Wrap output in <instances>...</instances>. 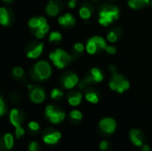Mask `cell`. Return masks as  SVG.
Returning <instances> with one entry per match:
<instances>
[{
    "mask_svg": "<svg viewBox=\"0 0 152 151\" xmlns=\"http://www.w3.org/2000/svg\"><path fill=\"white\" fill-rule=\"evenodd\" d=\"M119 17V9L117 6L106 5L102 8L99 12V23L104 27L109 26L113 20Z\"/></svg>",
    "mask_w": 152,
    "mask_h": 151,
    "instance_id": "cell-1",
    "label": "cell"
},
{
    "mask_svg": "<svg viewBox=\"0 0 152 151\" xmlns=\"http://www.w3.org/2000/svg\"><path fill=\"white\" fill-rule=\"evenodd\" d=\"M49 58L53 61V65L59 69L65 68L72 60L71 56L68 53H66L64 50H61V49L54 50V52L49 54Z\"/></svg>",
    "mask_w": 152,
    "mask_h": 151,
    "instance_id": "cell-2",
    "label": "cell"
},
{
    "mask_svg": "<svg viewBox=\"0 0 152 151\" xmlns=\"http://www.w3.org/2000/svg\"><path fill=\"white\" fill-rule=\"evenodd\" d=\"M110 87L111 90L116 91L119 93H123L125 91L128 90L130 84L122 75L114 73L110 81Z\"/></svg>",
    "mask_w": 152,
    "mask_h": 151,
    "instance_id": "cell-3",
    "label": "cell"
},
{
    "mask_svg": "<svg viewBox=\"0 0 152 151\" xmlns=\"http://www.w3.org/2000/svg\"><path fill=\"white\" fill-rule=\"evenodd\" d=\"M33 74L39 80H46L52 74V68L50 64L45 61H38L35 64L33 69Z\"/></svg>",
    "mask_w": 152,
    "mask_h": 151,
    "instance_id": "cell-4",
    "label": "cell"
},
{
    "mask_svg": "<svg viewBox=\"0 0 152 151\" xmlns=\"http://www.w3.org/2000/svg\"><path fill=\"white\" fill-rule=\"evenodd\" d=\"M45 116L53 124H59L65 118V113L56 109L54 106L48 105L45 109Z\"/></svg>",
    "mask_w": 152,
    "mask_h": 151,
    "instance_id": "cell-5",
    "label": "cell"
},
{
    "mask_svg": "<svg viewBox=\"0 0 152 151\" xmlns=\"http://www.w3.org/2000/svg\"><path fill=\"white\" fill-rule=\"evenodd\" d=\"M30 89H31V91L29 93V97H30V100L34 103H41L45 101V93L43 88H41L39 86H36L33 88L31 87Z\"/></svg>",
    "mask_w": 152,
    "mask_h": 151,
    "instance_id": "cell-6",
    "label": "cell"
},
{
    "mask_svg": "<svg viewBox=\"0 0 152 151\" xmlns=\"http://www.w3.org/2000/svg\"><path fill=\"white\" fill-rule=\"evenodd\" d=\"M100 128L102 129V131H103L106 133H112L115 132L116 130V122L114 119L110 118V117H106L103 118L100 121Z\"/></svg>",
    "mask_w": 152,
    "mask_h": 151,
    "instance_id": "cell-7",
    "label": "cell"
},
{
    "mask_svg": "<svg viewBox=\"0 0 152 151\" xmlns=\"http://www.w3.org/2000/svg\"><path fill=\"white\" fill-rule=\"evenodd\" d=\"M44 49V44L39 43L37 44H32L28 47V50L27 51V57L29 59H37L38 58Z\"/></svg>",
    "mask_w": 152,
    "mask_h": 151,
    "instance_id": "cell-8",
    "label": "cell"
},
{
    "mask_svg": "<svg viewBox=\"0 0 152 151\" xmlns=\"http://www.w3.org/2000/svg\"><path fill=\"white\" fill-rule=\"evenodd\" d=\"M61 10V4L58 0H51L48 2L46 7H45V12L49 16H56Z\"/></svg>",
    "mask_w": 152,
    "mask_h": 151,
    "instance_id": "cell-9",
    "label": "cell"
},
{
    "mask_svg": "<svg viewBox=\"0 0 152 151\" xmlns=\"http://www.w3.org/2000/svg\"><path fill=\"white\" fill-rule=\"evenodd\" d=\"M78 83V77L75 73H69L64 76V78L62 80V84L65 88L71 89L74 86L77 85Z\"/></svg>",
    "mask_w": 152,
    "mask_h": 151,
    "instance_id": "cell-10",
    "label": "cell"
},
{
    "mask_svg": "<svg viewBox=\"0 0 152 151\" xmlns=\"http://www.w3.org/2000/svg\"><path fill=\"white\" fill-rule=\"evenodd\" d=\"M24 119V117L22 115V113L17 109H13L11 113H10V121L12 123V125L15 127L20 126L22 121Z\"/></svg>",
    "mask_w": 152,
    "mask_h": 151,
    "instance_id": "cell-11",
    "label": "cell"
},
{
    "mask_svg": "<svg viewBox=\"0 0 152 151\" xmlns=\"http://www.w3.org/2000/svg\"><path fill=\"white\" fill-rule=\"evenodd\" d=\"M90 72L91 76L86 79V83H99L103 80V74L99 69L93 68Z\"/></svg>",
    "mask_w": 152,
    "mask_h": 151,
    "instance_id": "cell-12",
    "label": "cell"
},
{
    "mask_svg": "<svg viewBox=\"0 0 152 151\" xmlns=\"http://www.w3.org/2000/svg\"><path fill=\"white\" fill-rule=\"evenodd\" d=\"M130 139L132 142L138 147L142 146V141H143V135L142 132L138 129H133L130 132Z\"/></svg>",
    "mask_w": 152,
    "mask_h": 151,
    "instance_id": "cell-13",
    "label": "cell"
},
{
    "mask_svg": "<svg viewBox=\"0 0 152 151\" xmlns=\"http://www.w3.org/2000/svg\"><path fill=\"white\" fill-rule=\"evenodd\" d=\"M59 24L63 27H70L73 26L76 22L75 18L70 14V13H66L61 17H59Z\"/></svg>",
    "mask_w": 152,
    "mask_h": 151,
    "instance_id": "cell-14",
    "label": "cell"
},
{
    "mask_svg": "<svg viewBox=\"0 0 152 151\" xmlns=\"http://www.w3.org/2000/svg\"><path fill=\"white\" fill-rule=\"evenodd\" d=\"M47 23L45 18L44 17H33L28 20V26L31 28H36L37 29L38 28H40L42 25Z\"/></svg>",
    "mask_w": 152,
    "mask_h": 151,
    "instance_id": "cell-15",
    "label": "cell"
},
{
    "mask_svg": "<svg viewBox=\"0 0 152 151\" xmlns=\"http://www.w3.org/2000/svg\"><path fill=\"white\" fill-rule=\"evenodd\" d=\"M61 137V133L53 132L52 133H47L44 136V142L47 144H55Z\"/></svg>",
    "mask_w": 152,
    "mask_h": 151,
    "instance_id": "cell-16",
    "label": "cell"
},
{
    "mask_svg": "<svg viewBox=\"0 0 152 151\" xmlns=\"http://www.w3.org/2000/svg\"><path fill=\"white\" fill-rule=\"evenodd\" d=\"M11 22V15L4 7L0 9V23L3 26H8Z\"/></svg>",
    "mask_w": 152,
    "mask_h": 151,
    "instance_id": "cell-17",
    "label": "cell"
},
{
    "mask_svg": "<svg viewBox=\"0 0 152 151\" xmlns=\"http://www.w3.org/2000/svg\"><path fill=\"white\" fill-rule=\"evenodd\" d=\"M82 101V94L80 93H72L69 95L68 101L69 104L71 106H77L80 104Z\"/></svg>",
    "mask_w": 152,
    "mask_h": 151,
    "instance_id": "cell-18",
    "label": "cell"
},
{
    "mask_svg": "<svg viewBox=\"0 0 152 151\" xmlns=\"http://www.w3.org/2000/svg\"><path fill=\"white\" fill-rule=\"evenodd\" d=\"M150 4V0H128V5L133 9H141Z\"/></svg>",
    "mask_w": 152,
    "mask_h": 151,
    "instance_id": "cell-19",
    "label": "cell"
},
{
    "mask_svg": "<svg viewBox=\"0 0 152 151\" xmlns=\"http://www.w3.org/2000/svg\"><path fill=\"white\" fill-rule=\"evenodd\" d=\"M89 40L95 44V45L97 46L98 50H105V49H106V47H107L106 41H105V40H104V38H102V36H94L91 37Z\"/></svg>",
    "mask_w": 152,
    "mask_h": 151,
    "instance_id": "cell-20",
    "label": "cell"
},
{
    "mask_svg": "<svg viewBox=\"0 0 152 151\" xmlns=\"http://www.w3.org/2000/svg\"><path fill=\"white\" fill-rule=\"evenodd\" d=\"M3 145H4L6 150H11L13 146V137L11 133H5L3 139Z\"/></svg>",
    "mask_w": 152,
    "mask_h": 151,
    "instance_id": "cell-21",
    "label": "cell"
},
{
    "mask_svg": "<svg viewBox=\"0 0 152 151\" xmlns=\"http://www.w3.org/2000/svg\"><path fill=\"white\" fill-rule=\"evenodd\" d=\"M92 14V9L88 7L87 5L82 6L79 10V15L83 20H87L91 17Z\"/></svg>",
    "mask_w": 152,
    "mask_h": 151,
    "instance_id": "cell-22",
    "label": "cell"
},
{
    "mask_svg": "<svg viewBox=\"0 0 152 151\" xmlns=\"http://www.w3.org/2000/svg\"><path fill=\"white\" fill-rule=\"evenodd\" d=\"M48 30H49V25L47 23H45L37 29L35 35L37 38H43L45 36V35L48 32Z\"/></svg>",
    "mask_w": 152,
    "mask_h": 151,
    "instance_id": "cell-23",
    "label": "cell"
},
{
    "mask_svg": "<svg viewBox=\"0 0 152 151\" xmlns=\"http://www.w3.org/2000/svg\"><path fill=\"white\" fill-rule=\"evenodd\" d=\"M86 99L87 101H89L91 103H97L99 101V96L94 92H88L86 94Z\"/></svg>",
    "mask_w": 152,
    "mask_h": 151,
    "instance_id": "cell-24",
    "label": "cell"
},
{
    "mask_svg": "<svg viewBox=\"0 0 152 151\" xmlns=\"http://www.w3.org/2000/svg\"><path fill=\"white\" fill-rule=\"evenodd\" d=\"M86 49V52H87L89 54H94V53H96L97 51H98V48H97V46L95 45V44L93 43V42L90 41V40L87 41Z\"/></svg>",
    "mask_w": 152,
    "mask_h": 151,
    "instance_id": "cell-25",
    "label": "cell"
},
{
    "mask_svg": "<svg viewBox=\"0 0 152 151\" xmlns=\"http://www.w3.org/2000/svg\"><path fill=\"white\" fill-rule=\"evenodd\" d=\"M118 34L117 32L116 29H113L111 31H110L107 35V39L110 43H115L118 39Z\"/></svg>",
    "mask_w": 152,
    "mask_h": 151,
    "instance_id": "cell-26",
    "label": "cell"
},
{
    "mask_svg": "<svg viewBox=\"0 0 152 151\" xmlns=\"http://www.w3.org/2000/svg\"><path fill=\"white\" fill-rule=\"evenodd\" d=\"M61 40V35L58 31H53L49 35V41L50 42H59Z\"/></svg>",
    "mask_w": 152,
    "mask_h": 151,
    "instance_id": "cell-27",
    "label": "cell"
},
{
    "mask_svg": "<svg viewBox=\"0 0 152 151\" xmlns=\"http://www.w3.org/2000/svg\"><path fill=\"white\" fill-rule=\"evenodd\" d=\"M62 96H63V93L60 89H58V88H54L51 92V97H52V99L58 100V99L61 98Z\"/></svg>",
    "mask_w": 152,
    "mask_h": 151,
    "instance_id": "cell-28",
    "label": "cell"
},
{
    "mask_svg": "<svg viewBox=\"0 0 152 151\" xmlns=\"http://www.w3.org/2000/svg\"><path fill=\"white\" fill-rule=\"evenodd\" d=\"M69 117H70V118H72L73 120L79 121V120L82 119V117H83V116H82V113H81L80 111H78V110H73V111L70 112Z\"/></svg>",
    "mask_w": 152,
    "mask_h": 151,
    "instance_id": "cell-29",
    "label": "cell"
},
{
    "mask_svg": "<svg viewBox=\"0 0 152 151\" xmlns=\"http://www.w3.org/2000/svg\"><path fill=\"white\" fill-rule=\"evenodd\" d=\"M12 74L16 77H20L24 75V70L20 67H16L12 69Z\"/></svg>",
    "mask_w": 152,
    "mask_h": 151,
    "instance_id": "cell-30",
    "label": "cell"
},
{
    "mask_svg": "<svg viewBox=\"0 0 152 151\" xmlns=\"http://www.w3.org/2000/svg\"><path fill=\"white\" fill-rule=\"evenodd\" d=\"M28 128H29L31 131L37 132V131L39 130V125H38V123L32 121V122H29V124H28Z\"/></svg>",
    "mask_w": 152,
    "mask_h": 151,
    "instance_id": "cell-31",
    "label": "cell"
},
{
    "mask_svg": "<svg viewBox=\"0 0 152 151\" xmlns=\"http://www.w3.org/2000/svg\"><path fill=\"white\" fill-rule=\"evenodd\" d=\"M16 129H15V135H16V137L19 139V138H20L22 135H24V133H25V131H24V129L21 127V126H18V127H15Z\"/></svg>",
    "mask_w": 152,
    "mask_h": 151,
    "instance_id": "cell-32",
    "label": "cell"
},
{
    "mask_svg": "<svg viewBox=\"0 0 152 151\" xmlns=\"http://www.w3.org/2000/svg\"><path fill=\"white\" fill-rule=\"evenodd\" d=\"M39 150V145L36 142H32L28 145V151H38Z\"/></svg>",
    "mask_w": 152,
    "mask_h": 151,
    "instance_id": "cell-33",
    "label": "cell"
},
{
    "mask_svg": "<svg viewBox=\"0 0 152 151\" xmlns=\"http://www.w3.org/2000/svg\"><path fill=\"white\" fill-rule=\"evenodd\" d=\"M74 49L77 53H82L85 50V45L82 43H77L74 44Z\"/></svg>",
    "mask_w": 152,
    "mask_h": 151,
    "instance_id": "cell-34",
    "label": "cell"
},
{
    "mask_svg": "<svg viewBox=\"0 0 152 151\" xmlns=\"http://www.w3.org/2000/svg\"><path fill=\"white\" fill-rule=\"evenodd\" d=\"M5 112H6L5 104L4 102V100L2 98H0V116H4Z\"/></svg>",
    "mask_w": 152,
    "mask_h": 151,
    "instance_id": "cell-35",
    "label": "cell"
},
{
    "mask_svg": "<svg viewBox=\"0 0 152 151\" xmlns=\"http://www.w3.org/2000/svg\"><path fill=\"white\" fill-rule=\"evenodd\" d=\"M105 51H106L108 53H110V54H115L116 52H117V49H116V47H114L113 45H107Z\"/></svg>",
    "mask_w": 152,
    "mask_h": 151,
    "instance_id": "cell-36",
    "label": "cell"
},
{
    "mask_svg": "<svg viewBox=\"0 0 152 151\" xmlns=\"http://www.w3.org/2000/svg\"><path fill=\"white\" fill-rule=\"evenodd\" d=\"M108 147H109V143H108V142H106V141H102V142L100 143V149H101L102 150H106L108 149Z\"/></svg>",
    "mask_w": 152,
    "mask_h": 151,
    "instance_id": "cell-37",
    "label": "cell"
},
{
    "mask_svg": "<svg viewBox=\"0 0 152 151\" xmlns=\"http://www.w3.org/2000/svg\"><path fill=\"white\" fill-rule=\"evenodd\" d=\"M77 5V0H69L68 1V6L71 9L75 8Z\"/></svg>",
    "mask_w": 152,
    "mask_h": 151,
    "instance_id": "cell-38",
    "label": "cell"
},
{
    "mask_svg": "<svg viewBox=\"0 0 152 151\" xmlns=\"http://www.w3.org/2000/svg\"><path fill=\"white\" fill-rule=\"evenodd\" d=\"M142 151H150L151 150V149H150V147H149L148 145H143V146H142Z\"/></svg>",
    "mask_w": 152,
    "mask_h": 151,
    "instance_id": "cell-39",
    "label": "cell"
},
{
    "mask_svg": "<svg viewBox=\"0 0 152 151\" xmlns=\"http://www.w3.org/2000/svg\"><path fill=\"white\" fill-rule=\"evenodd\" d=\"M3 1H4V3H7V4H10V3H12V2L13 0H3Z\"/></svg>",
    "mask_w": 152,
    "mask_h": 151,
    "instance_id": "cell-40",
    "label": "cell"
},
{
    "mask_svg": "<svg viewBox=\"0 0 152 151\" xmlns=\"http://www.w3.org/2000/svg\"><path fill=\"white\" fill-rule=\"evenodd\" d=\"M151 4H152V0H151Z\"/></svg>",
    "mask_w": 152,
    "mask_h": 151,
    "instance_id": "cell-41",
    "label": "cell"
},
{
    "mask_svg": "<svg viewBox=\"0 0 152 151\" xmlns=\"http://www.w3.org/2000/svg\"></svg>",
    "mask_w": 152,
    "mask_h": 151,
    "instance_id": "cell-42",
    "label": "cell"
}]
</instances>
